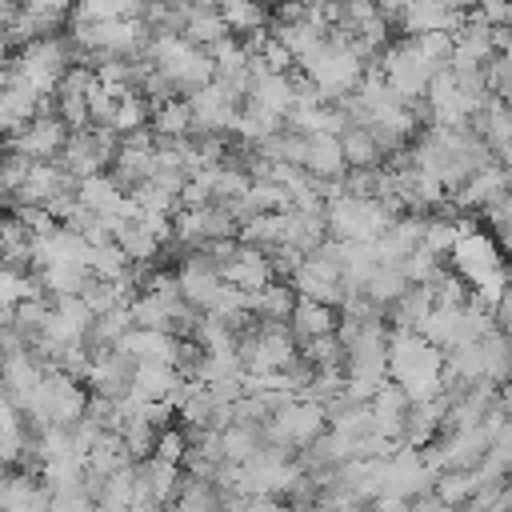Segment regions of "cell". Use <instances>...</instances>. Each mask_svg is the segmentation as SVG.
Listing matches in <instances>:
<instances>
[{"label":"cell","mask_w":512,"mask_h":512,"mask_svg":"<svg viewBox=\"0 0 512 512\" xmlns=\"http://www.w3.org/2000/svg\"><path fill=\"white\" fill-rule=\"evenodd\" d=\"M260 60L268 64V72H288V68L296 64V56H292V52H288V48H284L276 36H268V40H264V48H260Z\"/></svg>","instance_id":"33"},{"label":"cell","mask_w":512,"mask_h":512,"mask_svg":"<svg viewBox=\"0 0 512 512\" xmlns=\"http://www.w3.org/2000/svg\"><path fill=\"white\" fill-rule=\"evenodd\" d=\"M92 220H96V212H92V208H84V204L76 200V204H72V212H68L60 224H64V228H72V232H84Z\"/></svg>","instance_id":"39"},{"label":"cell","mask_w":512,"mask_h":512,"mask_svg":"<svg viewBox=\"0 0 512 512\" xmlns=\"http://www.w3.org/2000/svg\"><path fill=\"white\" fill-rule=\"evenodd\" d=\"M228 32V24H224V16L216 12V8H196L192 16H188V24L180 28V36L192 44V48H208L212 40H220Z\"/></svg>","instance_id":"12"},{"label":"cell","mask_w":512,"mask_h":512,"mask_svg":"<svg viewBox=\"0 0 512 512\" xmlns=\"http://www.w3.org/2000/svg\"><path fill=\"white\" fill-rule=\"evenodd\" d=\"M292 300H296V288H292L288 280H276V276H272L268 284H260V288L252 292V312L264 316V320H288Z\"/></svg>","instance_id":"8"},{"label":"cell","mask_w":512,"mask_h":512,"mask_svg":"<svg viewBox=\"0 0 512 512\" xmlns=\"http://www.w3.org/2000/svg\"><path fill=\"white\" fill-rule=\"evenodd\" d=\"M480 72H484V88L492 96H504L508 100V92H512V60H508V52H492L480 64Z\"/></svg>","instance_id":"24"},{"label":"cell","mask_w":512,"mask_h":512,"mask_svg":"<svg viewBox=\"0 0 512 512\" xmlns=\"http://www.w3.org/2000/svg\"><path fill=\"white\" fill-rule=\"evenodd\" d=\"M152 116V108H148V96L140 92V88H128L120 100H116V108H112V128L116 132H124V128H136V124H144Z\"/></svg>","instance_id":"19"},{"label":"cell","mask_w":512,"mask_h":512,"mask_svg":"<svg viewBox=\"0 0 512 512\" xmlns=\"http://www.w3.org/2000/svg\"><path fill=\"white\" fill-rule=\"evenodd\" d=\"M128 500H132V464H124V468H116V472L104 476V488L96 496V508H128Z\"/></svg>","instance_id":"22"},{"label":"cell","mask_w":512,"mask_h":512,"mask_svg":"<svg viewBox=\"0 0 512 512\" xmlns=\"http://www.w3.org/2000/svg\"><path fill=\"white\" fill-rule=\"evenodd\" d=\"M184 448H188V440H184V428H176V424H164V428H156V444H152V456H156V460L180 464Z\"/></svg>","instance_id":"29"},{"label":"cell","mask_w":512,"mask_h":512,"mask_svg":"<svg viewBox=\"0 0 512 512\" xmlns=\"http://www.w3.org/2000/svg\"><path fill=\"white\" fill-rule=\"evenodd\" d=\"M200 228H204V240H212V236H236V216L224 208V204H200Z\"/></svg>","instance_id":"28"},{"label":"cell","mask_w":512,"mask_h":512,"mask_svg":"<svg viewBox=\"0 0 512 512\" xmlns=\"http://www.w3.org/2000/svg\"><path fill=\"white\" fill-rule=\"evenodd\" d=\"M256 444H260V428H252V424H228V428H220V452H224V460H248L252 452H256Z\"/></svg>","instance_id":"18"},{"label":"cell","mask_w":512,"mask_h":512,"mask_svg":"<svg viewBox=\"0 0 512 512\" xmlns=\"http://www.w3.org/2000/svg\"><path fill=\"white\" fill-rule=\"evenodd\" d=\"M152 144H156V132H152L148 120L136 124V128H124V132H120V148H152Z\"/></svg>","instance_id":"36"},{"label":"cell","mask_w":512,"mask_h":512,"mask_svg":"<svg viewBox=\"0 0 512 512\" xmlns=\"http://www.w3.org/2000/svg\"><path fill=\"white\" fill-rule=\"evenodd\" d=\"M416 332H420L428 344H436L440 352H444V348H452V344H456V336H460V308H444V304H432V308L420 316Z\"/></svg>","instance_id":"6"},{"label":"cell","mask_w":512,"mask_h":512,"mask_svg":"<svg viewBox=\"0 0 512 512\" xmlns=\"http://www.w3.org/2000/svg\"><path fill=\"white\" fill-rule=\"evenodd\" d=\"M172 380H176V368L168 360H132L128 396L132 400H164Z\"/></svg>","instance_id":"5"},{"label":"cell","mask_w":512,"mask_h":512,"mask_svg":"<svg viewBox=\"0 0 512 512\" xmlns=\"http://www.w3.org/2000/svg\"><path fill=\"white\" fill-rule=\"evenodd\" d=\"M500 252H504V248H500L496 236L484 232V228H476V232H468V236H456L452 248H448L452 272L464 276L468 288H472V284H488V280H504V256H500Z\"/></svg>","instance_id":"1"},{"label":"cell","mask_w":512,"mask_h":512,"mask_svg":"<svg viewBox=\"0 0 512 512\" xmlns=\"http://www.w3.org/2000/svg\"><path fill=\"white\" fill-rule=\"evenodd\" d=\"M460 20H464V12H456V8H444L440 0H408V4H404V12L396 16V24H392V28H400L404 36H416V32H432V28H444V32H452V28H460Z\"/></svg>","instance_id":"2"},{"label":"cell","mask_w":512,"mask_h":512,"mask_svg":"<svg viewBox=\"0 0 512 512\" xmlns=\"http://www.w3.org/2000/svg\"><path fill=\"white\" fill-rule=\"evenodd\" d=\"M440 4H444V8H456V12H464V8H472L476 0H440Z\"/></svg>","instance_id":"42"},{"label":"cell","mask_w":512,"mask_h":512,"mask_svg":"<svg viewBox=\"0 0 512 512\" xmlns=\"http://www.w3.org/2000/svg\"><path fill=\"white\" fill-rule=\"evenodd\" d=\"M120 440H124V452H128V460H144V456H152V444H156V428H152L148 420L132 416V420H124V428H120Z\"/></svg>","instance_id":"21"},{"label":"cell","mask_w":512,"mask_h":512,"mask_svg":"<svg viewBox=\"0 0 512 512\" xmlns=\"http://www.w3.org/2000/svg\"><path fill=\"white\" fill-rule=\"evenodd\" d=\"M36 276H40L44 300H52V296H72V292H80V284L88 280V264H72V260H64V264H44V268H36Z\"/></svg>","instance_id":"7"},{"label":"cell","mask_w":512,"mask_h":512,"mask_svg":"<svg viewBox=\"0 0 512 512\" xmlns=\"http://www.w3.org/2000/svg\"><path fill=\"white\" fill-rule=\"evenodd\" d=\"M216 12L224 16L228 32H244V28L268 24V4L264 0H220Z\"/></svg>","instance_id":"13"},{"label":"cell","mask_w":512,"mask_h":512,"mask_svg":"<svg viewBox=\"0 0 512 512\" xmlns=\"http://www.w3.org/2000/svg\"><path fill=\"white\" fill-rule=\"evenodd\" d=\"M88 84H92V68L88 64H68L56 76V96H84Z\"/></svg>","instance_id":"32"},{"label":"cell","mask_w":512,"mask_h":512,"mask_svg":"<svg viewBox=\"0 0 512 512\" xmlns=\"http://www.w3.org/2000/svg\"><path fill=\"white\" fill-rule=\"evenodd\" d=\"M76 200H80L84 208H92V212H112L116 200H120V188H116V180L100 168V172L76 180Z\"/></svg>","instance_id":"9"},{"label":"cell","mask_w":512,"mask_h":512,"mask_svg":"<svg viewBox=\"0 0 512 512\" xmlns=\"http://www.w3.org/2000/svg\"><path fill=\"white\" fill-rule=\"evenodd\" d=\"M440 264H444V256H436V252H428L424 244H416V248H412L396 268L404 272V280H408V284H424Z\"/></svg>","instance_id":"26"},{"label":"cell","mask_w":512,"mask_h":512,"mask_svg":"<svg viewBox=\"0 0 512 512\" xmlns=\"http://www.w3.org/2000/svg\"><path fill=\"white\" fill-rule=\"evenodd\" d=\"M192 4H196V8H216L220 0H192Z\"/></svg>","instance_id":"43"},{"label":"cell","mask_w":512,"mask_h":512,"mask_svg":"<svg viewBox=\"0 0 512 512\" xmlns=\"http://www.w3.org/2000/svg\"><path fill=\"white\" fill-rule=\"evenodd\" d=\"M336 140H340V156H344V164H380V148L372 144V136H368L364 124H348Z\"/></svg>","instance_id":"14"},{"label":"cell","mask_w":512,"mask_h":512,"mask_svg":"<svg viewBox=\"0 0 512 512\" xmlns=\"http://www.w3.org/2000/svg\"><path fill=\"white\" fill-rule=\"evenodd\" d=\"M404 288H408V280H404V272H400L396 264H376V268L368 272V280H364V296H368L372 304H380V308H388Z\"/></svg>","instance_id":"11"},{"label":"cell","mask_w":512,"mask_h":512,"mask_svg":"<svg viewBox=\"0 0 512 512\" xmlns=\"http://www.w3.org/2000/svg\"><path fill=\"white\" fill-rule=\"evenodd\" d=\"M452 240H456V232H452V220H448V216H436V212H428V216H424V232H420V244H424L428 252H436V256H448Z\"/></svg>","instance_id":"27"},{"label":"cell","mask_w":512,"mask_h":512,"mask_svg":"<svg viewBox=\"0 0 512 512\" xmlns=\"http://www.w3.org/2000/svg\"><path fill=\"white\" fill-rule=\"evenodd\" d=\"M332 328H336V308L296 292V300H292V312H288V332H292V340L300 344V340H308V336H320V332H332Z\"/></svg>","instance_id":"4"},{"label":"cell","mask_w":512,"mask_h":512,"mask_svg":"<svg viewBox=\"0 0 512 512\" xmlns=\"http://www.w3.org/2000/svg\"><path fill=\"white\" fill-rule=\"evenodd\" d=\"M412 44H416V52H420L432 68H444V64H448V56H452V32H444V28L416 32V36H412Z\"/></svg>","instance_id":"23"},{"label":"cell","mask_w":512,"mask_h":512,"mask_svg":"<svg viewBox=\"0 0 512 512\" xmlns=\"http://www.w3.org/2000/svg\"><path fill=\"white\" fill-rule=\"evenodd\" d=\"M4 104H8V112H12L16 120H32V116H36V88H28L24 80H12V84L4 88Z\"/></svg>","instance_id":"30"},{"label":"cell","mask_w":512,"mask_h":512,"mask_svg":"<svg viewBox=\"0 0 512 512\" xmlns=\"http://www.w3.org/2000/svg\"><path fill=\"white\" fill-rule=\"evenodd\" d=\"M488 44H492V52H508V44H512L508 24H488Z\"/></svg>","instance_id":"40"},{"label":"cell","mask_w":512,"mask_h":512,"mask_svg":"<svg viewBox=\"0 0 512 512\" xmlns=\"http://www.w3.org/2000/svg\"><path fill=\"white\" fill-rule=\"evenodd\" d=\"M20 8H32V12H48V16H68V8H72V0H16Z\"/></svg>","instance_id":"38"},{"label":"cell","mask_w":512,"mask_h":512,"mask_svg":"<svg viewBox=\"0 0 512 512\" xmlns=\"http://www.w3.org/2000/svg\"><path fill=\"white\" fill-rule=\"evenodd\" d=\"M56 92V88H52ZM56 116L64 120V128H84L88 124V108H84V96H60V108Z\"/></svg>","instance_id":"35"},{"label":"cell","mask_w":512,"mask_h":512,"mask_svg":"<svg viewBox=\"0 0 512 512\" xmlns=\"http://www.w3.org/2000/svg\"><path fill=\"white\" fill-rule=\"evenodd\" d=\"M44 312H48V300H44V296H28V300H16V304H12V328L20 332L24 344H32V340L40 336Z\"/></svg>","instance_id":"17"},{"label":"cell","mask_w":512,"mask_h":512,"mask_svg":"<svg viewBox=\"0 0 512 512\" xmlns=\"http://www.w3.org/2000/svg\"><path fill=\"white\" fill-rule=\"evenodd\" d=\"M88 272L100 276V280H116V276H124V272H128V256H124V248H120L116 240H104V244L88 248Z\"/></svg>","instance_id":"16"},{"label":"cell","mask_w":512,"mask_h":512,"mask_svg":"<svg viewBox=\"0 0 512 512\" xmlns=\"http://www.w3.org/2000/svg\"><path fill=\"white\" fill-rule=\"evenodd\" d=\"M220 280H228V284H236V288H244V292H256L260 284H268V280H272V268H268L264 248L240 244L236 256L220 268Z\"/></svg>","instance_id":"3"},{"label":"cell","mask_w":512,"mask_h":512,"mask_svg":"<svg viewBox=\"0 0 512 512\" xmlns=\"http://www.w3.org/2000/svg\"><path fill=\"white\" fill-rule=\"evenodd\" d=\"M128 312H132V324H136V328H164V332H168V304H164L160 296L136 292L132 304H128Z\"/></svg>","instance_id":"20"},{"label":"cell","mask_w":512,"mask_h":512,"mask_svg":"<svg viewBox=\"0 0 512 512\" xmlns=\"http://www.w3.org/2000/svg\"><path fill=\"white\" fill-rule=\"evenodd\" d=\"M148 124H152L156 136H188V128H192V108H188L184 96H168L164 104L152 108Z\"/></svg>","instance_id":"10"},{"label":"cell","mask_w":512,"mask_h":512,"mask_svg":"<svg viewBox=\"0 0 512 512\" xmlns=\"http://www.w3.org/2000/svg\"><path fill=\"white\" fill-rule=\"evenodd\" d=\"M376 180H380V164H348L340 176V188L348 196L364 200V196H376Z\"/></svg>","instance_id":"25"},{"label":"cell","mask_w":512,"mask_h":512,"mask_svg":"<svg viewBox=\"0 0 512 512\" xmlns=\"http://www.w3.org/2000/svg\"><path fill=\"white\" fill-rule=\"evenodd\" d=\"M476 8H480V16H484L488 24H508V16H512L508 0H476Z\"/></svg>","instance_id":"37"},{"label":"cell","mask_w":512,"mask_h":512,"mask_svg":"<svg viewBox=\"0 0 512 512\" xmlns=\"http://www.w3.org/2000/svg\"><path fill=\"white\" fill-rule=\"evenodd\" d=\"M452 76H456V88L464 92V96H488V88H484V72H480V64H468V68H452Z\"/></svg>","instance_id":"34"},{"label":"cell","mask_w":512,"mask_h":512,"mask_svg":"<svg viewBox=\"0 0 512 512\" xmlns=\"http://www.w3.org/2000/svg\"><path fill=\"white\" fill-rule=\"evenodd\" d=\"M8 324H12V304L0 300V328H8Z\"/></svg>","instance_id":"41"},{"label":"cell","mask_w":512,"mask_h":512,"mask_svg":"<svg viewBox=\"0 0 512 512\" xmlns=\"http://www.w3.org/2000/svg\"><path fill=\"white\" fill-rule=\"evenodd\" d=\"M296 352L304 360H312L316 368H344V344L336 340V332H320V336H308L296 344Z\"/></svg>","instance_id":"15"},{"label":"cell","mask_w":512,"mask_h":512,"mask_svg":"<svg viewBox=\"0 0 512 512\" xmlns=\"http://www.w3.org/2000/svg\"><path fill=\"white\" fill-rule=\"evenodd\" d=\"M28 172H32V156H24L16 148H0V180H4V188L24 184Z\"/></svg>","instance_id":"31"}]
</instances>
